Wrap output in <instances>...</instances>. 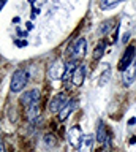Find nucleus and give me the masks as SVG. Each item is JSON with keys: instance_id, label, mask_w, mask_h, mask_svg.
I'll use <instances>...</instances> for the list:
<instances>
[{"instance_id": "1", "label": "nucleus", "mask_w": 136, "mask_h": 152, "mask_svg": "<svg viewBox=\"0 0 136 152\" xmlns=\"http://www.w3.org/2000/svg\"><path fill=\"white\" fill-rule=\"evenodd\" d=\"M27 81H29V75L27 71L24 70H16L13 73V78H11V92H21L22 89L25 87Z\"/></svg>"}, {"instance_id": "2", "label": "nucleus", "mask_w": 136, "mask_h": 152, "mask_svg": "<svg viewBox=\"0 0 136 152\" xmlns=\"http://www.w3.org/2000/svg\"><path fill=\"white\" fill-rule=\"evenodd\" d=\"M21 102L25 108H30V106H38V102H40V90L38 89H32L29 92H25L24 95L21 97Z\"/></svg>"}, {"instance_id": "3", "label": "nucleus", "mask_w": 136, "mask_h": 152, "mask_svg": "<svg viewBox=\"0 0 136 152\" xmlns=\"http://www.w3.org/2000/svg\"><path fill=\"white\" fill-rule=\"evenodd\" d=\"M67 95L65 94H57L55 97L51 100V103H49V111L52 113V114H55V113H60L63 109V106L67 104Z\"/></svg>"}, {"instance_id": "4", "label": "nucleus", "mask_w": 136, "mask_h": 152, "mask_svg": "<svg viewBox=\"0 0 136 152\" xmlns=\"http://www.w3.org/2000/svg\"><path fill=\"white\" fill-rule=\"evenodd\" d=\"M68 140H70V144H71L73 147H79V146H81V142L84 140L81 127L74 125V127L70 128V130H68Z\"/></svg>"}, {"instance_id": "5", "label": "nucleus", "mask_w": 136, "mask_h": 152, "mask_svg": "<svg viewBox=\"0 0 136 152\" xmlns=\"http://www.w3.org/2000/svg\"><path fill=\"white\" fill-rule=\"evenodd\" d=\"M133 59H135V46H128L125 49L124 56H122L120 62H119V70L125 71L131 64H133Z\"/></svg>"}, {"instance_id": "6", "label": "nucleus", "mask_w": 136, "mask_h": 152, "mask_svg": "<svg viewBox=\"0 0 136 152\" xmlns=\"http://www.w3.org/2000/svg\"><path fill=\"white\" fill-rule=\"evenodd\" d=\"M86 48H87V41L84 38H78L74 46L71 48V56L74 60H79L86 56Z\"/></svg>"}, {"instance_id": "7", "label": "nucleus", "mask_w": 136, "mask_h": 152, "mask_svg": "<svg viewBox=\"0 0 136 152\" xmlns=\"http://www.w3.org/2000/svg\"><path fill=\"white\" fill-rule=\"evenodd\" d=\"M65 71H67V66H65L62 62H54L52 65H51V68H49V76L52 79H62L63 78V75H65Z\"/></svg>"}, {"instance_id": "8", "label": "nucleus", "mask_w": 136, "mask_h": 152, "mask_svg": "<svg viewBox=\"0 0 136 152\" xmlns=\"http://www.w3.org/2000/svg\"><path fill=\"white\" fill-rule=\"evenodd\" d=\"M84 78H86V68L81 65V66H76V70L73 71V76H71V81L76 87H81L82 83H84Z\"/></svg>"}, {"instance_id": "9", "label": "nucleus", "mask_w": 136, "mask_h": 152, "mask_svg": "<svg viewBox=\"0 0 136 152\" xmlns=\"http://www.w3.org/2000/svg\"><path fill=\"white\" fill-rule=\"evenodd\" d=\"M135 73H136V66L135 65H130L128 68L124 71V84L128 87L131 86V83L135 81Z\"/></svg>"}, {"instance_id": "10", "label": "nucleus", "mask_w": 136, "mask_h": 152, "mask_svg": "<svg viewBox=\"0 0 136 152\" xmlns=\"http://www.w3.org/2000/svg\"><path fill=\"white\" fill-rule=\"evenodd\" d=\"M92 144H93V135H86L81 146H79V152H92Z\"/></svg>"}, {"instance_id": "11", "label": "nucleus", "mask_w": 136, "mask_h": 152, "mask_svg": "<svg viewBox=\"0 0 136 152\" xmlns=\"http://www.w3.org/2000/svg\"><path fill=\"white\" fill-rule=\"evenodd\" d=\"M74 104H76V103H74V100H70V102H68L67 104H65L63 109L59 113V119H60V121H65V119H67V117L70 116V114H71L73 108H74Z\"/></svg>"}, {"instance_id": "12", "label": "nucleus", "mask_w": 136, "mask_h": 152, "mask_svg": "<svg viewBox=\"0 0 136 152\" xmlns=\"http://www.w3.org/2000/svg\"><path fill=\"white\" fill-rule=\"evenodd\" d=\"M97 141L98 142H106L108 136H106V130H105V125L103 122H98V128H97Z\"/></svg>"}, {"instance_id": "13", "label": "nucleus", "mask_w": 136, "mask_h": 152, "mask_svg": "<svg viewBox=\"0 0 136 152\" xmlns=\"http://www.w3.org/2000/svg\"><path fill=\"white\" fill-rule=\"evenodd\" d=\"M36 117H40V109H38V106H30V108H27V119H29L30 122H33Z\"/></svg>"}, {"instance_id": "14", "label": "nucleus", "mask_w": 136, "mask_h": 152, "mask_svg": "<svg viewBox=\"0 0 136 152\" xmlns=\"http://www.w3.org/2000/svg\"><path fill=\"white\" fill-rule=\"evenodd\" d=\"M103 54H105V45H103V43H100V45L95 48V51H93V59H95V60H100L101 57H103Z\"/></svg>"}, {"instance_id": "15", "label": "nucleus", "mask_w": 136, "mask_h": 152, "mask_svg": "<svg viewBox=\"0 0 136 152\" xmlns=\"http://www.w3.org/2000/svg\"><path fill=\"white\" fill-rule=\"evenodd\" d=\"M109 76H111V71H109V70H106L105 73L101 75V79H100V83H98V86H100V87H103V86H105L108 81H109Z\"/></svg>"}, {"instance_id": "16", "label": "nucleus", "mask_w": 136, "mask_h": 152, "mask_svg": "<svg viewBox=\"0 0 136 152\" xmlns=\"http://www.w3.org/2000/svg\"><path fill=\"white\" fill-rule=\"evenodd\" d=\"M119 2H122V0H101V8H109V7H112V5H116V3H119Z\"/></svg>"}, {"instance_id": "17", "label": "nucleus", "mask_w": 136, "mask_h": 152, "mask_svg": "<svg viewBox=\"0 0 136 152\" xmlns=\"http://www.w3.org/2000/svg\"><path fill=\"white\" fill-rule=\"evenodd\" d=\"M44 142H46L48 146H54V144H55V140H54L52 135H46V136H44Z\"/></svg>"}, {"instance_id": "18", "label": "nucleus", "mask_w": 136, "mask_h": 152, "mask_svg": "<svg viewBox=\"0 0 136 152\" xmlns=\"http://www.w3.org/2000/svg\"><path fill=\"white\" fill-rule=\"evenodd\" d=\"M0 152H7V151H5V146H3L2 141H0Z\"/></svg>"}, {"instance_id": "19", "label": "nucleus", "mask_w": 136, "mask_h": 152, "mask_svg": "<svg viewBox=\"0 0 136 152\" xmlns=\"http://www.w3.org/2000/svg\"><path fill=\"white\" fill-rule=\"evenodd\" d=\"M32 28H33V24H32V22H27V30H32Z\"/></svg>"}, {"instance_id": "20", "label": "nucleus", "mask_w": 136, "mask_h": 152, "mask_svg": "<svg viewBox=\"0 0 136 152\" xmlns=\"http://www.w3.org/2000/svg\"><path fill=\"white\" fill-rule=\"evenodd\" d=\"M128 37H130V33H125V35H124V41L128 40Z\"/></svg>"}]
</instances>
